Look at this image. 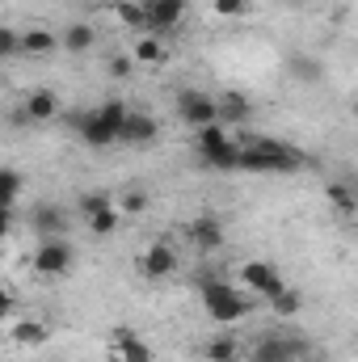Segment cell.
Listing matches in <instances>:
<instances>
[{"label":"cell","mask_w":358,"mask_h":362,"mask_svg":"<svg viewBox=\"0 0 358 362\" xmlns=\"http://www.w3.org/2000/svg\"><path fill=\"white\" fill-rule=\"evenodd\" d=\"M236 169H245V173H295V169H304V156L282 139L253 135L249 144H241Z\"/></svg>","instance_id":"6da1fadb"},{"label":"cell","mask_w":358,"mask_h":362,"mask_svg":"<svg viewBox=\"0 0 358 362\" xmlns=\"http://www.w3.org/2000/svg\"><path fill=\"white\" fill-rule=\"evenodd\" d=\"M198 295H202V308H207V316L215 320V325H232V320H241V316H249V295H241L232 282H224V278H202L198 282Z\"/></svg>","instance_id":"7a4b0ae2"},{"label":"cell","mask_w":358,"mask_h":362,"mask_svg":"<svg viewBox=\"0 0 358 362\" xmlns=\"http://www.w3.org/2000/svg\"><path fill=\"white\" fill-rule=\"evenodd\" d=\"M194 148H198L202 165H211V169H236V152H241V144H236V139L224 131V122L198 127V139H194Z\"/></svg>","instance_id":"3957f363"},{"label":"cell","mask_w":358,"mask_h":362,"mask_svg":"<svg viewBox=\"0 0 358 362\" xmlns=\"http://www.w3.org/2000/svg\"><path fill=\"white\" fill-rule=\"evenodd\" d=\"M72 262H76V253H72L68 236H51V240H42L34 249V270L42 274V278H64V274L72 270Z\"/></svg>","instance_id":"277c9868"},{"label":"cell","mask_w":358,"mask_h":362,"mask_svg":"<svg viewBox=\"0 0 358 362\" xmlns=\"http://www.w3.org/2000/svg\"><path fill=\"white\" fill-rule=\"evenodd\" d=\"M178 114L185 127H211V122H219V114H215V97H207V93L198 89H185L178 93Z\"/></svg>","instance_id":"5b68a950"},{"label":"cell","mask_w":358,"mask_h":362,"mask_svg":"<svg viewBox=\"0 0 358 362\" xmlns=\"http://www.w3.org/2000/svg\"><path fill=\"white\" fill-rule=\"evenodd\" d=\"M156 135H161V122H156L152 114L127 110V118H122V127H118V144H127V148H148Z\"/></svg>","instance_id":"8992f818"},{"label":"cell","mask_w":358,"mask_h":362,"mask_svg":"<svg viewBox=\"0 0 358 362\" xmlns=\"http://www.w3.org/2000/svg\"><path fill=\"white\" fill-rule=\"evenodd\" d=\"M139 8H144V30H152V34L173 30L185 17V0H139Z\"/></svg>","instance_id":"52a82bcc"},{"label":"cell","mask_w":358,"mask_h":362,"mask_svg":"<svg viewBox=\"0 0 358 362\" xmlns=\"http://www.w3.org/2000/svg\"><path fill=\"white\" fill-rule=\"evenodd\" d=\"M181 266V257H178V249L173 245H152L144 257H139V270H144V278H152V282H161V278H173Z\"/></svg>","instance_id":"ba28073f"},{"label":"cell","mask_w":358,"mask_h":362,"mask_svg":"<svg viewBox=\"0 0 358 362\" xmlns=\"http://www.w3.org/2000/svg\"><path fill=\"white\" fill-rule=\"evenodd\" d=\"M241 282H245L249 291L266 295V299H270V295H278V291L287 286V278L274 270L270 262H245V266H241Z\"/></svg>","instance_id":"9c48e42d"},{"label":"cell","mask_w":358,"mask_h":362,"mask_svg":"<svg viewBox=\"0 0 358 362\" xmlns=\"http://www.w3.org/2000/svg\"><path fill=\"white\" fill-rule=\"evenodd\" d=\"M185 236H190V245H194L198 253H215V249H224V223H219L215 215H198V219H190Z\"/></svg>","instance_id":"30bf717a"},{"label":"cell","mask_w":358,"mask_h":362,"mask_svg":"<svg viewBox=\"0 0 358 362\" xmlns=\"http://www.w3.org/2000/svg\"><path fill=\"white\" fill-rule=\"evenodd\" d=\"M299 354H308V350L295 337H262L249 362H291V358H299Z\"/></svg>","instance_id":"8fae6325"},{"label":"cell","mask_w":358,"mask_h":362,"mask_svg":"<svg viewBox=\"0 0 358 362\" xmlns=\"http://www.w3.org/2000/svg\"><path fill=\"white\" fill-rule=\"evenodd\" d=\"M17 114L25 122H51V118H59V97L51 89H34V93H25V101H21Z\"/></svg>","instance_id":"7c38bea8"},{"label":"cell","mask_w":358,"mask_h":362,"mask_svg":"<svg viewBox=\"0 0 358 362\" xmlns=\"http://www.w3.org/2000/svg\"><path fill=\"white\" fill-rule=\"evenodd\" d=\"M114 358L118 362H156V350H152L139 333L118 329V333H114Z\"/></svg>","instance_id":"4fadbf2b"},{"label":"cell","mask_w":358,"mask_h":362,"mask_svg":"<svg viewBox=\"0 0 358 362\" xmlns=\"http://www.w3.org/2000/svg\"><path fill=\"white\" fill-rule=\"evenodd\" d=\"M68 122L81 131V139H85L89 148H110V144H118V139H114V131H110V127H105L93 110H89V114H72Z\"/></svg>","instance_id":"5bb4252c"},{"label":"cell","mask_w":358,"mask_h":362,"mask_svg":"<svg viewBox=\"0 0 358 362\" xmlns=\"http://www.w3.org/2000/svg\"><path fill=\"white\" fill-rule=\"evenodd\" d=\"M55 47H59V38H55L51 30H21V34H17V55L47 59V55H55Z\"/></svg>","instance_id":"9a60e30c"},{"label":"cell","mask_w":358,"mask_h":362,"mask_svg":"<svg viewBox=\"0 0 358 362\" xmlns=\"http://www.w3.org/2000/svg\"><path fill=\"white\" fill-rule=\"evenodd\" d=\"M215 114H219V122H249L253 118V101L245 93L228 89L224 97H215Z\"/></svg>","instance_id":"2e32d148"},{"label":"cell","mask_w":358,"mask_h":362,"mask_svg":"<svg viewBox=\"0 0 358 362\" xmlns=\"http://www.w3.org/2000/svg\"><path fill=\"white\" fill-rule=\"evenodd\" d=\"M93 42H97V30H93L89 21H76V25H68V30H64V38H59V47H64L68 55H85Z\"/></svg>","instance_id":"e0dca14e"},{"label":"cell","mask_w":358,"mask_h":362,"mask_svg":"<svg viewBox=\"0 0 358 362\" xmlns=\"http://www.w3.org/2000/svg\"><path fill=\"white\" fill-rule=\"evenodd\" d=\"M34 228H38L42 240H51V236H68V215H64L59 206H42V211L34 215Z\"/></svg>","instance_id":"ac0fdd59"},{"label":"cell","mask_w":358,"mask_h":362,"mask_svg":"<svg viewBox=\"0 0 358 362\" xmlns=\"http://www.w3.org/2000/svg\"><path fill=\"white\" fill-rule=\"evenodd\" d=\"M241 354H245V346H241L236 337H228V333H224V337H211V341L202 346V358L207 362H236Z\"/></svg>","instance_id":"d6986e66"},{"label":"cell","mask_w":358,"mask_h":362,"mask_svg":"<svg viewBox=\"0 0 358 362\" xmlns=\"http://www.w3.org/2000/svg\"><path fill=\"white\" fill-rule=\"evenodd\" d=\"M89 219V232L93 236H114L118 228H122V215H118V206L114 202H105V206H97L93 215H85Z\"/></svg>","instance_id":"ffe728a7"},{"label":"cell","mask_w":358,"mask_h":362,"mask_svg":"<svg viewBox=\"0 0 358 362\" xmlns=\"http://www.w3.org/2000/svg\"><path fill=\"white\" fill-rule=\"evenodd\" d=\"M47 337H51V329H47L42 320H17V325H13V341H17V346H42Z\"/></svg>","instance_id":"44dd1931"},{"label":"cell","mask_w":358,"mask_h":362,"mask_svg":"<svg viewBox=\"0 0 358 362\" xmlns=\"http://www.w3.org/2000/svg\"><path fill=\"white\" fill-rule=\"evenodd\" d=\"M270 308H274L278 316H295V312L304 308V295H299V291H291V282H287L278 295H270Z\"/></svg>","instance_id":"7402d4cb"},{"label":"cell","mask_w":358,"mask_h":362,"mask_svg":"<svg viewBox=\"0 0 358 362\" xmlns=\"http://www.w3.org/2000/svg\"><path fill=\"white\" fill-rule=\"evenodd\" d=\"M21 173L17 169H0V206H13L17 198H21Z\"/></svg>","instance_id":"603a6c76"},{"label":"cell","mask_w":358,"mask_h":362,"mask_svg":"<svg viewBox=\"0 0 358 362\" xmlns=\"http://www.w3.org/2000/svg\"><path fill=\"white\" fill-rule=\"evenodd\" d=\"M127 110H131L127 101H105V105H97L93 114H97V118H101V122H105V127L114 131V139H118V127H122V118H127Z\"/></svg>","instance_id":"cb8c5ba5"},{"label":"cell","mask_w":358,"mask_h":362,"mask_svg":"<svg viewBox=\"0 0 358 362\" xmlns=\"http://www.w3.org/2000/svg\"><path fill=\"white\" fill-rule=\"evenodd\" d=\"M165 55H169V51H165V47L156 42V38H139V42H135V55H131V59H135V64H165Z\"/></svg>","instance_id":"d4e9b609"},{"label":"cell","mask_w":358,"mask_h":362,"mask_svg":"<svg viewBox=\"0 0 358 362\" xmlns=\"http://www.w3.org/2000/svg\"><path fill=\"white\" fill-rule=\"evenodd\" d=\"M114 206H118L122 219H127V215H144V211H148V194H144V189H127Z\"/></svg>","instance_id":"484cf974"},{"label":"cell","mask_w":358,"mask_h":362,"mask_svg":"<svg viewBox=\"0 0 358 362\" xmlns=\"http://www.w3.org/2000/svg\"><path fill=\"white\" fill-rule=\"evenodd\" d=\"M114 13H118V21H122V25L144 30V8H139V0H118V4H114Z\"/></svg>","instance_id":"4316f807"},{"label":"cell","mask_w":358,"mask_h":362,"mask_svg":"<svg viewBox=\"0 0 358 362\" xmlns=\"http://www.w3.org/2000/svg\"><path fill=\"white\" fill-rule=\"evenodd\" d=\"M329 198H333L337 215H354V211H358V202H354V194H350V185H342V181H333V185H329Z\"/></svg>","instance_id":"83f0119b"},{"label":"cell","mask_w":358,"mask_h":362,"mask_svg":"<svg viewBox=\"0 0 358 362\" xmlns=\"http://www.w3.org/2000/svg\"><path fill=\"white\" fill-rule=\"evenodd\" d=\"M291 72H295L304 85H316V81H321V64L308 59V55H295V59H291Z\"/></svg>","instance_id":"f1b7e54d"},{"label":"cell","mask_w":358,"mask_h":362,"mask_svg":"<svg viewBox=\"0 0 358 362\" xmlns=\"http://www.w3.org/2000/svg\"><path fill=\"white\" fill-rule=\"evenodd\" d=\"M219 17H245L249 13V0H211Z\"/></svg>","instance_id":"f546056e"},{"label":"cell","mask_w":358,"mask_h":362,"mask_svg":"<svg viewBox=\"0 0 358 362\" xmlns=\"http://www.w3.org/2000/svg\"><path fill=\"white\" fill-rule=\"evenodd\" d=\"M17 55V30L0 25V59H13Z\"/></svg>","instance_id":"4dcf8cb0"},{"label":"cell","mask_w":358,"mask_h":362,"mask_svg":"<svg viewBox=\"0 0 358 362\" xmlns=\"http://www.w3.org/2000/svg\"><path fill=\"white\" fill-rule=\"evenodd\" d=\"M131 68H135V59H131V55H114V59H110V76H118V81H127V76H131Z\"/></svg>","instance_id":"1f68e13d"},{"label":"cell","mask_w":358,"mask_h":362,"mask_svg":"<svg viewBox=\"0 0 358 362\" xmlns=\"http://www.w3.org/2000/svg\"><path fill=\"white\" fill-rule=\"evenodd\" d=\"M105 202H110L105 194H85V198H81V211H85V215H93V211H97V206H105Z\"/></svg>","instance_id":"d6a6232c"},{"label":"cell","mask_w":358,"mask_h":362,"mask_svg":"<svg viewBox=\"0 0 358 362\" xmlns=\"http://www.w3.org/2000/svg\"><path fill=\"white\" fill-rule=\"evenodd\" d=\"M13 232V206H0V240Z\"/></svg>","instance_id":"836d02e7"},{"label":"cell","mask_w":358,"mask_h":362,"mask_svg":"<svg viewBox=\"0 0 358 362\" xmlns=\"http://www.w3.org/2000/svg\"><path fill=\"white\" fill-rule=\"evenodd\" d=\"M4 316H13V295H8V291H0V320H4Z\"/></svg>","instance_id":"e575fe53"},{"label":"cell","mask_w":358,"mask_h":362,"mask_svg":"<svg viewBox=\"0 0 358 362\" xmlns=\"http://www.w3.org/2000/svg\"><path fill=\"white\" fill-rule=\"evenodd\" d=\"M291 362H316V358H308V354H299V358H291Z\"/></svg>","instance_id":"d590c367"},{"label":"cell","mask_w":358,"mask_h":362,"mask_svg":"<svg viewBox=\"0 0 358 362\" xmlns=\"http://www.w3.org/2000/svg\"><path fill=\"white\" fill-rule=\"evenodd\" d=\"M278 4H308V0H278Z\"/></svg>","instance_id":"8d00e7d4"}]
</instances>
